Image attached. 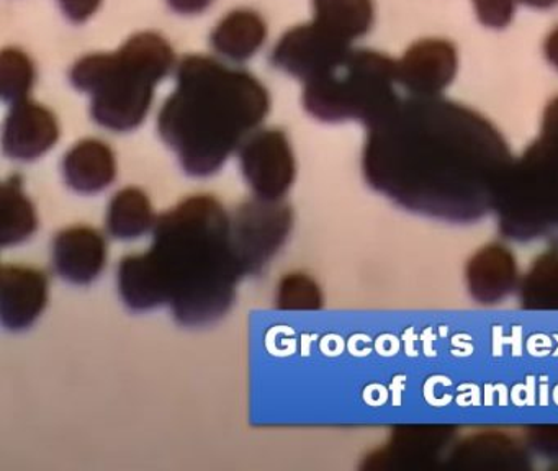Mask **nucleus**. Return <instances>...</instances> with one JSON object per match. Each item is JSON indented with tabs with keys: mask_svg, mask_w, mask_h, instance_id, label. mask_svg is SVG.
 Returning a JSON list of instances; mask_svg holds the SVG:
<instances>
[{
	"mask_svg": "<svg viewBox=\"0 0 558 471\" xmlns=\"http://www.w3.org/2000/svg\"><path fill=\"white\" fill-rule=\"evenodd\" d=\"M349 41L319 23L290 29L274 49L272 62L287 74L312 81L349 51Z\"/></svg>",
	"mask_w": 558,
	"mask_h": 471,
	"instance_id": "9d476101",
	"label": "nucleus"
},
{
	"mask_svg": "<svg viewBox=\"0 0 558 471\" xmlns=\"http://www.w3.org/2000/svg\"><path fill=\"white\" fill-rule=\"evenodd\" d=\"M325 304L322 288L310 275L295 271L280 278L276 307L280 311H318Z\"/></svg>",
	"mask_w": 558,
	"mask_h": 471,
	"instance_id": "5701e85b",
	"label": "nucleus"
},
{
	"mask_svg": "<svg viewBox=\"0 0 558 471\" xmlns=\"http://www.w3.org/2000/svg\"><path fill=\"white\" fill-rule=\"evenodd\" d=\"M367 128L362 169L372 189L447 222L495 213L514 157L482 114L444 98H400Z\"/></svg>",
	"mask_w": 558,
	"mask_h": 471,
	"instance_id": "f257e3e1",
	"label": "nucleus"
},
{
	"mask_svg": "<svg viewBox=\"0 0 558 471\" xmlns=\"http://www.w3.org/2000/svg\"><path fill=\"white\" fill-rule=\"evenodd\" d=\"M58 2L64 15L76 23L86 22L100 5V0H58Z\"/></svg>",
	"mask_w": 558,
	"mask_h": 471,
	"instance_id": "bb28decb",
	"label": "nucleus"
},
{
	"mask_svg": "<svg viewBox=\"0 0 558 471\" xmlns=\"http://www.w3.org/2000/svg\"><path fill=\"white\" fill-rule=\"evenodd\" d=\"M524 310L558 313V249L548 247L534 258L518 288Z\"/></svg>",
	"mask_w": 558,
	"mask_h": 471,
	"instance_id": "412c9836",
	"label": "nucleus"
},
{
	"mask_svg": "<svg viewBox=\"0 0 558 471\" xmlns=\"http://www.w3.org/2000/svg\"><path fill=\"white\" fill-rule=\"evenodd\" d=\"M446 458L457 470H525L532 451L506 432L486 431L456 442Z\"/></svg>",
	"mask_w": 558,
	"mask_h": 471,
	"instance_id": "ddd939ff",
	"label": "nucleus"
},
{
	"mask_svg": "<svg viewBox=\"0 0 558 471\" xmlns=\"http://www.w3.org/2000/svg\"><path fill=\"white\" fill-rule=\"evenodd\" d=\"M292 208L282 200L254 198L231 216V239L244 277L259 275L289 239Z\"/></svg>",
	"mask_w": 558,
	"mask_h": 471,
	"instance_id": "0eeeda50",
	"label": "nucleus"
},
{
	"mask_svg": "<svg viewBox=\"0 0 558 471\" xmlns=\"http://www.w3.org/2000/svg\"><path fill=\"white\" fill-rule=\"evenodd\" d=\"M34 65L19 49H5L0 59V88L9 104L27 100L34 85Z\"/></svg>",
	"mask_w": 558,
	"mask_h": 471,
	"instance_id": "b1692460",
	"label": "nucleus"
},
{
	"mask_svg": "<svg viewBox=\"0 0 558 471\" xmlns=\"http://www.w3.org/2000/svg\"><path fill=\"white\" fill-rule=\"evenodd\" d=\"M269 107L266 88L253 75L189 56L179 68L178 88L161 108L158 130L185 173L208 177L241 149Z\"/></svg>",
	"mask_w": 558,
	"mask_h": 471,
	"instance_id": "7ed1b4c3",
	"label": "nucleus"
},
{
	"mask_svg": "<svg viewBox=\"0 0 558 471\" xmlns=\"http://www.w3.org/2000/svg\"><path fill=\"white\" fill-rule=\"evenodd\" d=\"M156 219L148 195L136 186H126L110 200L107 231L119 241H135L155 228Z\"/></svg>",
	"mask_w": 558,
	"mask_h": 471,
	"instance_id": "a211bd4d",
	"label": "nucleus"
},
{
	"mask_svg": "<svg viewBox=\"0 0 558 471\" xmlns=\"http://www.w3.org/2000/svg\"><path fill=\"white\" fill-rule=\"evenodd\" d=\"M241 169L257 198L279 202L295 180V157L280 130L253 133L240 149Z\"/></svg>",
	"mask_w": 558,
	"mask_h": 471,
	"instance_id": "6e6552de",
	"label": "nucleus"
},
{
	"mask_svg": "<svg viewBox=\"0 0 558 471\" xmlns=\"http://www.w3.org/2000/svg\"><path fill=\"white\" fill-rule=\"evenodd\" d=\"M521 271L514 254L499 242L480 247L466 262L465 285L480 304H498L518 291Z\"/></svg>",
	"mask_w": 558,
	"mask_h": 471,
	"instance_id": "2eb2a0df",
	"label": "nucleus"
},
{
	"mask_svg": "<svg viewBox=\"0 0 558 471\" xmlns=\"http://www.w3.org/2000/svg\"><path fill=\"white\" fill-rule=\"evenodd\" d=\"M545 56L558 69V28H555L545 41Z\"/></svg>",
	"mask_w": 558,
	"mask_h": 471,
	"instance_id": "c85d7f7f",
	"label": "nucleus"
},
{
	"mask_svg": "<svg viewBox=\"0 0 558 471\" xmlns=\"http://www.w3.org/2000/svg\"><path fill=\"white\" fill-rule=\"evenodd\" d=\"M174 64L171 46L156 33H140L116 55L86 56L71 71L77 90L93 95L90 113L117 133L135 130L151 108L156 84Z\"/></svg>",
	"mask_w": 558,
	"mask_h": 471,
	"instance_id": "20e7f679",
	"label": "nucleus"
},
{
	"mask_svg": "<svg viewBox=\"0 0 558 471\" xmlns=\"http://www.w3.org/2000/svg\"><path fill=\"white\" fill-rule=\"evenodd\" d=\"M449 424H407L391 431L384 445L364 458L362 470H417L437 463L456 444Z\"/></svg>",
	"mask_w": 558,
	"mask_h": 471,
	"instance_id": "1a4fd4ad",
	"label": "nucleus"
},
{
	"mask_svg": "<svg viewBox=\"0 0 558 471\" xmlns=\"http://www.w3.org/2000/svg\"><path fill=\"white\" fill-rule=\"evenodd\" d=\"M495 215L506 239L558 249V140L541 134L514 159Z\"/></svg>",
	"mask_w": 558,
	"mask_h": 471,
	"instance_id": "423d86ee",
	"label": "nucleus"
},
{
	"mask_svg": "<svg viewBox=\"0 0 558 471\" xmlns=\"http://www.w3.org/2000/svg\"><path fill=\"white\" fill-rule=\"evenodd\" d=\"M48 303V278L44 271L24 265L0 268V317L9 330L34 326Z\"/></svg>",
	"mask_w": 558,
	"mask_h": 471,
	"instance_id": "f8f14e48",
	"label": "nucleus"
},
{
	"mask_svg": "<svg viewBox=\"0 0 558 471\" xmlns=\"http://www.w3.org/2000/svg\"><path fill=\"white\" fill-rule=\"evenodd\" d=\"M524 5L534 7V9H550L558 0H519Z\"/></svg>",
	"mask_w": 558,
	"mask_h": 471,
	"instance_id": "c756f323",
	"label": "nucleus"
},
{
	"mask_svg": "<svg viewBox=\"0 0 558 471\" xmlns=\"http://www.w3.org/2000/svg\"><path fill=\"white\" fill-rule=\"evenodd\" d=\"M525 445L532 454L547 460H558V424H538L527 427Z\"/></svg>",
	"mask_w": 558,
	"mask_h": 471,
	"instance_id": "393cba45",
	"label": "nucleus"
},
{
	"mask_svg": "<svg viewBox=\"0 0 558 471\" xmlns=\"http://www.w3.org/2000/svg\"><path fill=\"white\" fill-rule=\"evenodd\" d=\"M395 84L398 62L380 52L349 49L336 64L306 82L303 105L322 121L355 120L371 126L400 100Z\"/></svg>",
	"mask_w": 558,
	"mask_h": 471,
	"instance_id": "39448f33",
	"label": "nucleus"
},
{
	"mask_svg": "<svg viewBox=\"0 0 558 471\" xmlns=\"http://www.w3.org/2000/svg\"><path fill=\"white\" fill-rule=\"evenodd\" d=\"M60 137L57 117L44 105L22 100L12 105L4 123V153L12 159L35 160L47 154Z\"/></svg>",
	"mask_w": 558,
	"mask_h": 471,
	"instance_id": "dca6fc26",
	"label": "nucleus"
},
{
	"mask_svg": "<svg viewBox=\"0 0 558 471\" xmlns=\"http://www.w3.org/2000/svg\"><path fill=\"white\" fill-rule=\"evenodd\" d=\"M214 0H168L169 5L175 12L184 13V15H195V13L204 12Z\"/></svg>",
	"mask_w": 558,
	"mask_h": 471,
	"instance_id": "cd10ccee",
	"label": "nucleus"
},
{
	"mask_svg": "<svg viewBox=\"0 0 558 471\" xmlns=\"http://www.w3.org/2000/svg\"><path fill=\"white\" fill-rule=\"evenodd\" d=\"M315 22L345 41L365 35L374 22L371 0H313Z\"/></svg>",
	"mask_w": 558,
	"mask_h": 471,
	"instance_id": "4be33fe9",
	"label": "nucleus"
},
{
	"mask_svg": "<svg viewBox=\"0 0 558 471\" xmlns=\"http://www.w3.org/2000/svg\"><path fill=\"white\" fill-rule=\"evenodd\" d=\"M145 261L162 306L182 326H204L230 311L244 277L231 239V216L211 195L185 198L156 219Z\"/></svg>",
	"mask_w": 558,
	"mask_h": 471,
	"instance_id": "f03ea898",
	"label": "nucleus"
},
{
	"mask_svg": "<svg viewBox=\"0 0 558 471\" xmlns=\"http://www.w3.org/2000/svg\"><path fill=\"white\" fill-rule=\"evenodd\" d=\"M63 176L74 192L84 195L102 192L116 180V154L102 141H81L64 156Z\"/></svg>",
	"mask_w": 558,
	"mask_h": 471,
	"instance_id": "f3484780",
	"label": "nucleus"
},
{
	"mask_svg": "<svg viewBox=\"0 0 558 471\" xmlns=\"http://www.w3.org/2000/svg\"><path fill=\"white\" fill-rule=\"evenodd\" d=\"M480 22L489 28H505L514 13V0H472Z\"/></svg>",
	"mask_w": 558,
	"mask_h": 471,
	"instance_id": "a878e982",
	"label": "nucleus"
},
{
	"mask_svg": "<svg viewBox=\"0 0 558 471\" xmlns=\"http://www.w3.org/2000/svg\"><path fill=\"white\" fill-rule=\"evenodd\" d=\"M457 71L456 48L444 39H423L398 62V84L414 97H436Z\"/></svg>",
	"mask_w": 558,
	"mask_h": 471,
	"instance_id": "4468645a",
	"label": "nucleus"
},
{
	"mask_svg": "<svg viewBox=\"0 0 558 471\" xmlns=\"http://www.w3.org/2000/svg\"><path fill=\"white\" fill-rule=\"evenodd\" d=\"M38 229V215L34 203L22 189L21 177H11L0 193V245L21 244Z\"/></svg>",
	"mask_w": 558,
	"mask_h": 471,
	"instance_id": "aec40b11",
	"label": "nucleus"
},
{
	"mask_svg": "<svg viewBox=\"0 0 558 471\" xmlns=\"http://www.w3.org/2000/svg\"><path fill=\"white\" fill-rule=\"evenodd\" d=\"M53 265L63 280L89 285L107 267L109 245L102 232L90 226H71L58 232L51 245Z\"/></svg>",
	"mask_w": 558,
	"mask_h": 471,
	"instance_id": "9b49d317",
	"label": "nucleus"
},
{
	"mask_svg": "<svg viewBox=\"0 0 558 471\" xmlns=\"http://www.w3.org/2000/svg\"><path fill=\"white\" fill-rule=\"evenodd\" d=\"M266 39V23L251 10H236L225 16L211 33V45L234 61H246L256 55Z\"/></svg>",
	"mask_w": 558,
	"mask_h": 471,
	"instance_id": "6ab92c4d",
	"label": "nucleus"
}]
</instances>
